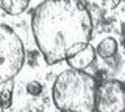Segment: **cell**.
Wrapping results in <instances>:
<instances>
[{"mask_svg": "<svg viewBox=\"0 0 125 112\" xmlns=\"http://www.w3.org/2000/svg\"><path fill=\"white\" fill-rule=\"evenodd\" d=\"M31 30L45 62L53 65L89 44L92 19L81 0H45L33 9Z\"/></svg>", "mask_w": 125, "mask_h": 112, "instance_id": "1", "label": "cell"}, {"mask_svg": "<svg viewBox=\"0 0 125 112\" xmlns=\"http://www.w3.org/2000/svg\"><path fill=\"white\" fill-rule=\"evenodd\" d=\"M95 78L78 69H69L60 73L52 87L53 104L58 111L66 112L95 111Z\"/></svg>", "mask_w": 125, "mask_h": 112, "instance_id": "2", "label": "cell"}, {"mask_svg": "<svg viewBox=\"0 0 125 112\" xmlns=\"http://www.w3.org/2000/svg\"><path fill=\"white\" fill-rule=\"evenodd\" d=\"M25 47L11 26L0 24V84L10 83L22 70Z\"/></svg>", "mask_w": 125, "mask_h": 112, "instance_id": "3", "label": "cell"}, {"mask_svg": "<svg viewBox=\"0 0 125 112\" xmlns=\"http://www.w3.org/2000/svg\"><path fill=\"white\" fill-rule=\"evenodd\" d=\"M95 111L124 112L125 111V83L119 79H106L97 84Z\"/></svg>", "mask_w": 125, "mask_h": 112, "instance_id": "4", "label": "cell"}, {"mask_svg": "<svg viewBox=\"0 0 125 112\" xmlns=\"http://www.w3.org/2000/svg\"><path fill=\"white\" fill-rule=\"evenodd\" d=\"M97 53H95V48L92 47L91 44H88L86 47H83L81 50H78L77 53H73L72 56H69L67 59V64L70 69H78V70H84L88 69L89 65L94 62Z\"/></svg>", "mask_w": 125, "mask_h": 112, "instance_id": "5", "label": "cell"}, {"mask_svg": "<svg viewBox=\"0 0 125 112\" xmlns=\"http://www.w3.org/2000/svg\"><path fill=\"white\" fill-rule=\"evenodd\" d=\"M30 0H0V8L10 16H19L28 8Z\"/></svg>", "mask_w": 125, "mask_h": 112, "instance_id": "6", "label": "cell"}, {"mask_svg": "<svg viewBox=\"0 0 125 112\" xmlns=\"http://www.w3.org/2000/svg\"><path fill=\"white\" fill-rule=\"evenodd\" d=\"M95 53L100 58H103V59L113 58L117 53V41L114 37H106V39H103L99 45H97Z\"/></svg>", "mask_w": 125, "mask_h": 112, "instance_id": "7", "label": "cell"}, {"mask_svg": "<svg viewBox=\"0 0 125 112\" xmlns=\"http://www.w3.org/2000/svg\"><path fill=\"white\" fill-rule=\"evenodd\" d=\"M13 103V89L11 87H5L0 94V107L2 109H8Z\"/></svg>", "mask_w": 125, "mask_h": 112, "instance_id": "8", "label": "cell"}, {"mask_svg": "<svg viewBox=\"0 0 125 112\" xmlns=\"http://www.w3.org/2000/svg\"><path fill=\"white\" fill-rule=\"evenodd\" d=\"M27 92L33 96H38V95H41V92H42V86L38 81H30V83L27 84Z\"/></svg>", "mask_w": 125, "mask_h": 112, "instance_id": "9", "label": "cell"}]
</instances>
